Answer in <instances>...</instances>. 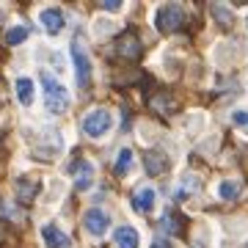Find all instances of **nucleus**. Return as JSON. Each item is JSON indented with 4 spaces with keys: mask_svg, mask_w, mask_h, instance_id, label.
I'll use <instances>...</instances> for the list:
<instances>
[{
    "mask_svg": "<svg viewBox=\"0 0 248 248\" xmlns=\"http://www.w3.org/2000/svg\"><path fill=\"white\" fill-rule=\"evenodd\" d=\"M42 91H45V108L47 113L53 116H61L69 110V91L63 86L61 80H55L50 72H42Z\"/></svg>",
    "mask_w": 248,
    "mask_h": 248,
    "instance_id": "1",
    "label": "nucleus"
},
{
    "mask_svg": "<svg viewBox=\"0 0 248 248\" xmlns=\"http://www.w3.org/2000/svg\"><path fill=\"white\" fill-rule=\"evenodd\" d=\"M155 25H157L160 33H174V31H179V28L185 25V11H182V6H177V3L160 6L155 11Z\"/></svg>",
    "mask_w": 248,
    "mask_h": 248,
    "instance_id": "2",
    "label": "nucleus"
},
{
    "mask_svg": "<svg viewBox=\"0 0 248 248\" xmlns=\"http://www.w3.org/2000/svg\"><path fill=\"white\" fill-rule=\"evenodd\" d=\"M72 61H75V72H78V86L80 89H89L91 83V58L86 53V47L80 42V36H75L72 42Z\"/></svg>",
    "mask_w": 248,
    "mask_h": 248,
    "instance_id": "3",
    "label": "nucleus"
},
{
    "mask_svg": "<svg viewBox=\"0 0 248 248\" xmlns=\"http://www.w3.org/2000/svg\"><path fill=\"white\" fill-rule=\"evenodd\" d=\"M110 124H113V116L108 113L105 108H97V110H91V113L83 119V135H89V138H102V135L110 130Z\"/></svg>",
    "mask_w": 248,
    "mask_h": 248,
    "instance_id": "4",
    "label": "nucleus"
},
{
    "mask_svg": "<svg viewBox=\"0 0 248 248\" xmlns=\"http://www.w3.org/2000/svg\"><path fill=\"white\" fill-rule=\"evenodd\" d=\"M83 226H86V232H89V234L102 237V234L108 232V226H110V218H108V213H102L99 207H91V210H86V213H83Z\"/></svg>",
    "mask_w": 248,
    "mask_h": 248,
    "instance_id": "5",
    "label": "nucleus"
},
{
    "mask_svg": "<svg viewBox=\"0 0 248 248\" xmlns=\"http://www.w3.org/2000/svg\"><path fill=\"white\" fill-rule=\"evenodd\" d=\"M14 190H17V202L19 204H31L36 199V193L42 190V182H39L36 177H31V174H25V177L14 179Z\"/></svg>",
    "mask_w": 248,
    "mask_h": 248,
    "instance_id": "6",
    "label": "nucleus"
},
{
    "mask_svg": "<svg viewBox=\"0 0 248 248\" xmlns=\"http://www.w3.org/2000/svg\"><path fill=\"white\" fill-rule=\"evenodd\" d=\"M116 55H119V58H127V61H138V58H141V39L127 31V33L116 42Z\"/></svg>",
    "mask_w": 248,
    "mask_h": 248,
    "instance_id": "7",
    "label": "nucleus"
},
{
    "mask_svg": "<svg viewBox=\"0 0 248 248\" xmlns=\"http://www.w3.org/2000/svg\"><path fill=\"white\" fill-rule=\"evenodd\" d=\"M42 240L47 248H69V234L55 223H42Z\"/></svg>",
    "mask_w": 248,
    "mask_h": 248,
    "instance_id": "8",
    "label": "nucleus"
},
{
    "mask_svg": "<svg viewBox=\"0 0 248 248\" xmlns=\"http://www.w3.org/2000/svg\"><path fill=\"white\" fill-rule=\"evenodd\" d=\"M39 22L45 25V31L50 36H55V33H61V28H63V11L61 9H42L39 11Z\"/></svg>",
    "mask_w": 248,
    "mask_h": 248,
    "instance_id": "9",
    "label": "nucleus"
},
{
    "mask_svg": "<svg viewBox=\"0 0 248 248\" xmlns=\"http://www.w3.org/2000/svg\"><path fill=\"white\" fill-rule=\"evenodd\" d=\"M155 202H157V193L152 190V187H141V190H135L130 204H133L135 213H152L155 210Z\"/></svg>",
    "mask_w": 248,
    "mask_h": 248,
    "instance_id": "10",
    "label": "nucleus"
},
{
    "mask_svg": "<svg viewBox=\"0 0 248 248\" xmlns=\"http://www.w3.org/2000/svg\"><path fill=\"white\" fill-rule=\"evenodd\" d=\"M91 182H94V163L80 160L78 166H75V187L78 190H89Z\"/></svg>",
    "mask_w": 248,
    "mask_h": 248,
    "instance_id": "11",
    "label": "nucleus"
},
{
    "mask_svg": "<svg viewBox=\"0 0 248 248\" xmlns=\"http://www.w3.org/2000/svg\"><path fill=\"white\" fill-rule=\"evenodd\" d=\"M143 166H146V174L152 177H160V174H166L169 171V157L163 155V152H146V160H143Z\"/></svg>",
    "mask_w": 248,
    "mask_h": 248,
    "instance_id": "12",
    "label": "nucleus"
},
{
    "mask_svg": "<svg viewBox=\"0 0 248 248\" xmlns=\"http://www.w3.org/2000/svg\"><path fill=\"white\" fill-rule=\"evenodd\" d=\"M113 240H116V246H119V248H138V246H141L138 229H133V226H119Z\"/></svg>",
    "mask_w": 248,
    "mask_h": 248,
    "instance_id": "13",
    "label": "nucleus"
},
{
    "mask_svg": "<svg viewBox=\"0 0 248 248\" xmlns=\"http://www.w3.org/2000/svg\"><path fill=\"white\" fill-rule=\"evenodd\" d=\"M14 89H17V99L22 102V105H33V80L31 78H17V83H14Z\"/></svg>",
    "mask_w": 248,
    "mask_h": 248,
    "instance_id": "14",
    "label": "nucleus"
},
{
    "mask_svg": "<svg viewBox=\"0 0 248 248\" xmlns=\"http://www.w3.org/2000/svg\"><path fill=\"white\" fill-rule=\"evenodd\" d=\"M160 229L166 234H179L182 232V215L174 213V210H166V215L160 218Z\"/></svg>",
    "mask_w": 248,
    "mask_h": 248,
    "instance_id": "15",
    "label": "nucleus"
},
{
    "mask_svg": "<svg viewBox=\"0 0 248 248\" xmlns=\"http://www.w3.org/2000/svg\"><path fill=\"white\" fill-rule=\"evenodd\" d=\"M240 193H243V185H240V179H223L221 185H218V196H221L223 202H234Z\"/></svg>",
    "mask_w": 248,
    "mask_h": 248,
    "instance_id": "16",
    "label": "nucleus"
},
{
    "mask_svg": "<svg viewBox=\"0 0 248 248\" xmlns=\"http://www.w3.org/2000/svg\"><path fill=\"white\" fill-rule=\"evenodd\" d=\"M28 33H31V28H28V25H14V28H9V31H6V45H9V47L22 45V42L28 39Z\"/></svg>",
    "mask_w": 248,
    "mask_h": 248,
    "instance_id": "17",
    "label": "nucleus"
},
{
    "mask_svg": "<svg viewBox=\"0 0 248 248\" xmlns=\"http://www.w3.org/2000/svg\"><path fill=\"white\" fill-rule=\"evenodd\" d=\"M210 11H213V17L221 22V28H226V31H229V28L234 25V14H232L226 6H218V3H213V6H210Z\"/></svg>",
    "mask_w": 248,
    "mask_h": 248,
    "instance_id": "18",
    "label": "nucleus"
},
{
    "mask_svg": "<svg viewBox=\"0 0 248 248\" xmlns=\"http://www.w3.org/2000/svg\"><path fill=\"white\" fill-rule=\"evenodd\" d=\"M133 163H135L133 149H122L119 157H116V174H127V171L133 169Z\"/></svg>",
    "mask_w": 248,
    "mask_h": 248,
    "instance_id": "19",
    "label": "nucleus"
},
{
    "mask_svg": "<svg viewBox=\"0 0 248 248\" xmlns=\"http://www.w3.org/2000/svg\"><path fill=\"white\" fill-rule=\"evenodd\" d=\"M232 122L248 133V110H234V113H232Z\"/></svg>",
    "mask_w": 248,
    "mask_h": 248,
    "instance_id": "20",
    "label": "nucleus"
},
{
    "mask_svg": "<svg viewBox=\"0 0 248 248\" xmlns=\"http://www.w3.org/2000/svg\"><path fill=\"white\" fill-rule=\"evenodd\" d=\"M182 190H185V193H193V190H199V179L185 177V179H182Z\"/></svg>",
    "mask_w": 248,
    "mask_h": 248,
    "instance_id": "21",
    "label": "nucleus"
},
{
    "mask_svg": "<svg viewBox=\"0 0 248 248\" xmlns=\"http://www.w3.org/2000/svg\"><path fill=\"white\" fill-rule=\"evenodd\" d=\"M99 6H102L105 11H119V9H122V0H102Z\"/></svg>",
    "mask_w": 248,
    "mask_h": 248,
    "instance_id": "22",
    "label": "nucleus"
},
{
    "mask_svg": "<svg viewBox=\"0 0 248 248\" xmlns=\"http://www.w3.org/2000/svg\"><path fill=\"white\" fill-rule=\"evenodd\" d=\"M149 248H171V243H169V240H155Z\"/></svg>",
    "mask_w": 248,
    "mask_h": 248,
    "instance_id": "23",
    "label": "nucleus"
}]
</instances>
